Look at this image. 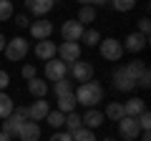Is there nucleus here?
<instances>
[{
	"mask_svg": "<svg viewBox=\"0 0 151 141\" xmlns=\"http://www.w3.org/2000/svg\"><path fill=\"white\" fill-rule=\"evenodd\" d=\"M73 96L76 103H81L86 109H96L103 101V88L98 81H86V83H78V88H73Z\"/></svg>",
	"mask_w": 151,
	"mask_h": 141,
	"instance_id": "1",
	"label": "nucleus"
},
{
	"mask_svg": "<svg viewBox=\"0 0 151 141\" xmlns=\"http://www.w3.org/2000/svg\"><path fill=\"white\" fill-rule=\"evenodd\" d=\"M28 50H30V45H28V40L25 38H20V35H15L13 40H8L5 43V58L8 60H23L28 55Z\"/></svg>",
	"mask_w": 151,
	"mask_h": 141,
	"instance_id": "2",
	"label": "nucleus"
},
{
	"mask_svg": "<svg viewBox=\"0 0 151 141\" xmlns=\"http://www.w3.org/2000/svg\"><path fill=\"white\" fill-rule=\"evenodd\" d=\"M58 58L63 60L65 65H73L76 60H81V43H73V40H63L58 45Z\"/></svg>",
	"mask_w": 151,
	"mask_h": 141,
	"instance_id": "3",
	"label": "nucleus"
},
{
	"mask_svg": "<svg viewBox=\"0 0 151 141\" xmlns=\"http://www.w3.org/2000/svg\"><path fill=\"white\" fill-rule=\"evenodd\" d=\"M98 50H101V55L106 60H121V55H124V45H121V40H116V38H101Z\"/></svg>",
	"mask_w": 151,
	"mask_h": 141,
	"instance_id": "4",
	"label": "nucleus"
},
{
	"mask_svg": "<svg viewBox=\"0 0 151 141\" xmlns=\"http://www.w3.org/2000/svg\"><path fill=\"white\" fill-rule=\"evenodd\" d=\"M70 78L78 83H86V81H93V65L88 63V60H76L73 65L68 68Z\"/></svg>",
	"mask_w": 151,
	"mask_h": 141,
	"instance_id": "5",
	"label": "nucleus"
},
{
	"mask_svg": "<svg viewBox=\"0 0 151 141\" xmlns=\"http://www.w3.org/2000/svg\"><path fill=\"white\" fill-rule=\"evenodd\" d=\"M113 88H116V91H121V93H131V91L136 88V81L129 76V70H126L124 65L113 70Z\"/></svg>",
	"mask_w": 151,
	"mask_h": 141,
	"instance_id": "6",
	"label": "nucleus"
},
{
	"mask_svg": "<svg viewBox=\"0 0 151 141\" xmlns=\"http://www.w3.org/2000/svg\"><path fill=\"white\" fill-rule=\"evenodd\" d=\"M139 134H141V126H139V121H136V119L124 116V119L119 121V136H121V139L136 141V139H139Z\"/></svg>",
	"mask_w": 151,
	"mask_h": 141,
	"instance_id": "7",
	"label": "nucleus"
},
{
	"mask_svg": "<svg viewBox=\"0 0 151 141\" xmlns=\"http://www.w3.org/2000/svg\"><path fill=\"white\" fill-rule=\"evenodd\" d=\"M68 76V65L63 63V60H55V58H50V60H45V81H60V78H65Z\"/></svg>",
	"mask_w": 151,
	"mask_h": 141,
	"instance_id": "8",
	"label": "nucleus"
},
{
	"mask_svg": "<svg viewBox=\"0 0 151 141\" xmlns=\"http://www.w3.org/2000/svg\"><path fill=\"white\" fill-rule=\"evenodd\" d=\"M83 30H86V28L76 20V18H70V20H65L63 25H60V35H63V40H73V43H78V40H81Z\"/></svg>",
	"mask_w": 151,
	"mask_h": 141,
	"instance_id": "9",
	"label": "nucleus"
},
{
	"mask_svg": "<svg viewBox=\"0 0 151 141\" xmlns=\"http://www.w3.org/2000/svg\"><path fill=\"white\" fill-rule=\"evenodd\" d=\"M124 50H129V53H141V50L146 48V45H149V38H146V35H141V33H129V35H126V40L124 43Z\"/></svg>",
	"mask_w": 151,
	"mask_h": 141,
	"instance_id": "10",
	"label": "nucleus"
},
{
	"mask_svg": "<svg viewBox=\"0 0 151 141\" xmlns=\"http://www.w3.org/2000/svg\"><path fill=\"white\" fill-rule=\"evenodd\" d=\"M55 3H58V0H25V8H28V13H33L35 18H43V15H48V13L53 10Z\"/></svg>",
	"mask_w": 151,
	"mask_h": 141,
	"instance_id": "11",
	"label": "nucleus"
},
{
	"mask_svg": "<svg viewBox=\"0 0 151 141\" xmlns=\"http://www.w3.org/2000/svg\"><path fill=\"white\" fill-rule=\"evenodd\" d=\"M40 139V126L38 121H23L20 124V131H18V141H38Z\"/></svg>",
	"mask_w": 151,
	"mask_h": 141,
	"instance_id": "12",
	"label": "nucleus"
},
{
	"mask_svg": "<svg viewBox=\"0 0 151 141\" xmlns=\"http://www.w3.org/2000/svg\"><path fill=\"white\" fill-rule=\"evenodd\" d=\"M28 30H30V35L35 40H48L50 33H53V23L50 20H35V23L28 25Z\"/></svg>",
	"mask_w": 151,
	"mask_h": 141,
	"instance_id": "13",
	"label": "nucleus"
},
{
	"mask_svg": "<svg viewBox=\"0 0 151 141\" xmlns=\"http://www.w3.org/2000/svg\"><path fill=\"white\" fill-rule=\"evenodd\" d=\"M50 106L45 98H35V103L33 106H28V114H30V121H43L45 116H48Z\"/></svg>",
	"mask_w": 151,
	"mask_h": 141,
	"instance_id": "14",
	"label": "nucleus"
},
{
	"mask_svg": "<svg viewBox=\"0 0 151 141\" xmlns=\"http://www.w3.org/2000/svg\"><path fill=\"white\" fill-rule=\"evenodd\" d=\"M81 121H83V126H86V129H98V126H103V121H106V116L101 114V111L98 109H88L86 114L81 116Z\"/></svg>",
	"mask_w": 151,
	"mask_h": 141,
	"instance_id": "15",
	"label": "nucleus"
},
{
	"mask_svg": "<svg viewBox=\"0 0 151 141\" xmlns=\"http://www.w3.org/2000/svg\"><path fill=\"white\" fill-rule=\"evenodd\" d=\"M55 53H58V48H55L53 40H38V43H35V55H38L40 60L55 58Z\"/></svg>",
	"mask_w": 151,
	"mask_h": 141,
	"instance_id": "16",
	"label": "nucleus"
},
{
	"mask_svg": "<svg viewBox=\"0 0 151 141\" xmlns=\"http://www.w3.org/2000/svg\"><path fill=\"white\" fill-rule=\"evenodd\" d=\"M144 111H146V101H144V98H139V96H136V98H129V101L124 103V114L131 116V119L141 116Z\"/></svg>",
	"mask_w": 151,
	"mask_h": 141,
	"instance_id": "17",
	"label": "nucleus"
},
{
	"mask_svg": "<svg viewBox=\"0 0 151 141\" xmlns=\"http://www.w3.org/2000/svg\"><path fill=\"white\" fill-rule=\"evenodd\" d=\"M28 91H30V96H35V98H45L48 96V81H43V78H30L28 81Z\"/></svg>",
	"mask_w": 151,
	"mask_h": 141,
	"instance_id": "18",
	"label": "nucleus"
},
{
	"mask_svg": "<svg viewBox=\"0 0 151 141\" xmlns=\"http://www.w3.org/2000/svg\"><path fill=\"white\" fill-rule=\"evenodd\" d=\"M20 124H23V121L18 119L15 114H10L5 121H0V131H3V134H8V136L13 139V136H18V131H20Z\"/></svg>",
	"mask_w": 151,
	"mask_h": 141,
	"instance_id": "19",
	"label": "nucleus"
},
{
	"mask_svg": "<svg viewBox=\"0 0 151 141\" xmlns=\"http://www.w3.org/2000/svg\"><path fill=\"white\" fill-rule=\"evenodd\" d=\"M55 109H58L60 114H70V111H76V96H73V93L55 96Z\"/></svg>",
	"mask_w": 151,
	"mask_h": 141,
	"instance_id": "20",
	"label": "nucleus"
},
{
	"mask_svg": "<svg viewBox=\"0 0 151 141\" xmlns=\"http://www.w3.org/2000/svg\"><path fill=\"white\" fill-rule=\"evenodd\" d=\"M103 116H106V119L108 121H121V119H124V103H119V101H111V103H108V106H106V111H103Z\"/></svg>",
	"mask_w": 151,
	"mask_h": 141,
	"instance_id": "21",
	"label": "nucleus"
},
{
	"mask_svg": "<svg viewBox=\"0 0 151 141\" xmlns=\"http://www.w3.org/2000/svg\"><path fill=\"white\" fill-rule=\"evenodd\" d=\"M76 20L81 23L83 28L91 25V23L96 20V8H93V5H81V10H78V18H76Z\"/></svg>",
	"mask_w": 151,
	"mask_h": 141,
	"instance_id": "22",
	"label": "nucleus"
},
{
	"mask_svg": "<svg viewBox=\"0 0 151 141\" xmlns=\"http://www.w3.org/2000/svg\"><path fill=\"white\" fill-rule=\"evenodd\" d=\"M13 109H15V103H13V98L8 96L5 91H0V119H8V116L13 114Z\"/></svg>",
	"mask_w": 151,
	"mask_h": 141,
	"instance_id": "23",
	"label": "nucleus"
},
{
	"mask_svg": "<svg viewBox=\"0 0 151 141\" xmlns=\"http://www.w3.org/2000/svg\"><path fill=\"white\" fill-rule=\"evenodd\" d=\"M63 126L68 129V134H73V131H78L83 126V121H81V114H76V111H70V114H65V121H63Z\"/></svg>",
	"mask_w": 151,
	"mask_h": 141,
	"instance_id": "24",
	"label": "nucleus"
},
{
	"mask_svg": "<svg viewBox=\"0 0 151 141\" xmlns=\"http://www.w3.org/2000/svg\"><path fill=\"white\" fill-rule=\"evenodd\" d=\"M124 68L129 70V76L134 78V81H139V76L146 70V65H144V60H131V63H129V65H124Z\"/></svg>",
	"mask_w": 151,
	"mask_h": 141,
	"instance_id": "25",
	"label": "nucleus"
},
{
	"mask_svg": "<svg viewBox=\"0 0 151 141\" xmlns=\"http://www.w3.org/2000/svg\"><path fill=\"white\" fill-rule=\"evenodd\" d=\"M70 139H73V141H96V134H93L91 129H86V126H81L78 131L70 134Z\"/></svg>",
	"mask_w": 151,
	"mask_h": 141,
	"instance_id": "26",
	"label": "nucleus"
},
{
	"mask_svg": "<svg viewBox=\"0 0 151 141\" xmlns=\"http://www.w3.org/2000/svg\"><path fill=\"white\" fill-rule=\"evenodd\" d=\"M45 121H48V126H53V129H60V126H63V121H65V114H60L58 109H55V111H48Z\"/></svg>",
	"mask_w": 151,
	"mask_h": 141,
	"instance_id": "27",
	"label": "nucleus"
},
{
	"mask_svg": "<svg viewBox=\"0 0 151 141\" xmlns=\"http://www.w3.org/2000/svg\"><path fill=\"white\" fill-rule=\"evenodd\" d=\"M81 40H83L86 45H91V48H96V45L101 43V33H98V30H83Z\"/></svg>",
	"mask_w": 151,
	"mask_h": 141,
	"instance_id": "28",
	"label": "nucleus"
},
{
	"mask_svg": "<svg viewBox=\"0 0 151 141\" xmlns=\"http://www.w3.org/2000/svg\"><path fill=\"white\" fill-rule=\"evenodd\" d=\"M111 5L116 13H129L136 8V0H111Z\"/></svg>",
	"mask_w": 151,
	"mask_h": 141,
	"instance_id": "29",
	"label": "nucleus"
},
{
	"mask_svg": "<svg viewBox=\"0 0 151 141\" xmlns=\"http://www.w3.org/2000/svg\"><path fill=\"white\" fill-rule=\"evenodd\" d=\"M65 93H73V81H68V78L55 81V96H65Z\"/></svg>",
	"mask_w": 151,
	"mask_h": 141,
	"instance_id": "30",
	"label": "nucleus"
},
{
	"mask_svg": "<svg viewBox=\"0 0 151 141\" xmlns=\"http://www.w3.org/2000/svg\"><path fill=\"white\" fill-rule=\"evenodd\" d=\"M15 8H13V0H0V20H10Z\"/></svg>",
	"mask_w": 151,
	"mask_h": 141,
	"instance_id": "31",
	"label": "nucleus"
},
{
	"mask_svg": "<svg viewBox=\"0 0 151 141\" xmlns=\"http://www.w3.org/2000/svg\"><path fill=\"white\" fill-rule=\"evenodd\" d=\"M136 121H139L141 131H149V129H151V114H149V109H146L141 116H136Z\"/></svg>",
	"mask_w": 151,
	"mask_h": 141,
	"instance_id": "32",
	"label": "nucleus"
},
{
	"mask_svg": "<svg viewBox=\"0 0 151 141\" xmlns=\"http://www.w3.org/2000/svg\"><path fill=\"white\" fill-rule=\"evenodd\" d=\"M136 86H141V88H149V86H151V73H149V68H146L144 73L139 76V81H136Z\"/></svg>",
	"mask_w": 151,
	"mask_h": 141,
	"instance_id": "33",
	"label": "nucleus"
},
{
	"mask_svg": "<svg viewBox=\"0 0 151 141\" xmlns=\"http://www.w3.org/2000/svg\"><path fill=\"white\" fill-rule=\"evenodd\" d=\"M15 25H18V28H28V25H30L28 13H18V15H15Z\"/></svg>",
	"mask_w": 151,
	"mask_h": 141,
	"instance_id": "34",
	"label": "nucleus"
},
{
	"mask_svg": "<svg viewBox=\"0 0 151 141\" xmlns=\"http://www.w3.org/2000/svg\"><path fill=\"white\" fill-rule=\"evenodd\" d=\"M149 30H151V23H149V18H141V20H139V33L149 38Z\"/></svg>",
	"mask_w": 151,
	"mask_h": 141,
	"instance_id": "35",
	"label": "nucleus"
},
{
	"mask_svg": "<svg viewBox=\"0 0 151 141\" xmlns=\"http://www.w3.org/2000/svg\"><path fill=\"white\" fill-rule=\"evenodd\" d=\"M13 111H15V116H18L20 121H28V119H30V114H28V106H15Z\"/></svg>",
	"mask_w": 151,
	"mask_h": 141,
	"instance_id": "36",
	"label": "nucleus"
},
{
	"mask_svg": "<svg viewBox=\"0 0 151 141\" xmlns=\"http://www.w3.org/2000/svg\"><path fill=\"white\" fill-rule=\"evenodd\" d=\"M23 78H25V81L35 78V65H30V63H25V65H23Z\"/></svg>",
	"mask_w": 151,
	"mask_h": 141,
	"instance_id": "37",
	"label": "nucleus"
},
{
	"mask_svg": "<svg viewBox=\"0 0 151 141\" xmlns=\"http://www.w3.org/2000/svg\"><path fill=\"white\" fill-rule=\"evenodd\" d=\"M50 141H73V139H70L68 131H55V134L50 136Z\"/></svg>",
	"mask_w": 151,
	"mask_h": 141,
	"instance_id": "38",
	"label": "nucleus"
},
{
	"mask_svg": "<svg viewBox=\"0 0 151 141\" xmlns=\"http://www.w3.org/2000/svg\"><path fill=\"white\" fill-rule=\"evenodd\" d=\"M10 86V76H8V70H0V91H5Z\"/></svg>",
	"mask_w": 151,
	"mask_h": 141,
	"instance_id": "39",
	"label": "nucleus"
},
{
	"mask_svg": "<svg viewBox=\"0 0 151 141\" xmlns=\"http://www.w3.org/2000/svg\"><path fill=\"white\" fill-rule=\"evenodd\" d=\"M139 139H141V141H151V134H149V131H141Z\"/></svg>",
	"mask_w": 151,
	"mask_h": 141,
	"instance_id": "40",
	"label": "nucleus"
},
{
	"mask_svg": "<svg viewBox=\"0 0 151 141\" xmlns=\"http://www.w3.org/2000/svg\"><path fill=\"white\" fill-rule=\"evenodd\" d=\"M106 3H108V0H91L93 8H101V5H106Z\"/></svg>",
	"mask_w": 151,
	"mask_h": 141,
	"instance_id": "41",
	"label": "nucleus"
},
{
	"mask_svg": "<svg viewBox=\"0 0 151 141\" xmlns=\"http://www.w3.org/2000/svg\"><path fill=\"white\" fill-rule=\"evenodd\" d=\"M5 43H8V40H5V35L0 33V50H5Z\"/></svg>",
	"mask_w": 151,
	"mask_h": 141,
	"instance_id": "42",
	"label": "nucleus"
},
{
	"mask_svg": "<svg viewBox=\"0 0 151 141\" xmlns=\"http://www.w3.org/2000/svg\"><path fill=\"white\" fill-rule=\"evenodd\" d=\"M0 141H13V139H10L8 134H3V131H0Z\"/></svg>",
	"mask_w": 151,
	"mask_h": 141,
	"instance_id": "43",
	"label": "nucleus"
},
{
	"mask_svg": "<svg viewBox=\"0 0 151 141\" xmlns=\"http://www.w3.org/2000/svg\"><path fill=\"white\" fill-rule=\"evenodd\" d=\"M78 3H81V5H91V0H78Z\"/></svg>",
	"mask_w": 151,
	"mask_h": 141,
	"instance_id": "44",
	"label": "nucleus"
},
{
	"mask_svg": "<svg viewBox=\"0 0 151 141\" xmlns=\"http://www.w3.org/2000/svg\"><path fill=\"white\" fill-rule=\"evenodd\" d=\"M103 141H116V139H103Z\"/></svg>",
	"mask_w": 151,
	"mask_h": 141,
	"instance_id": "45",
	"label": "nucleus"
}]
</instances>
